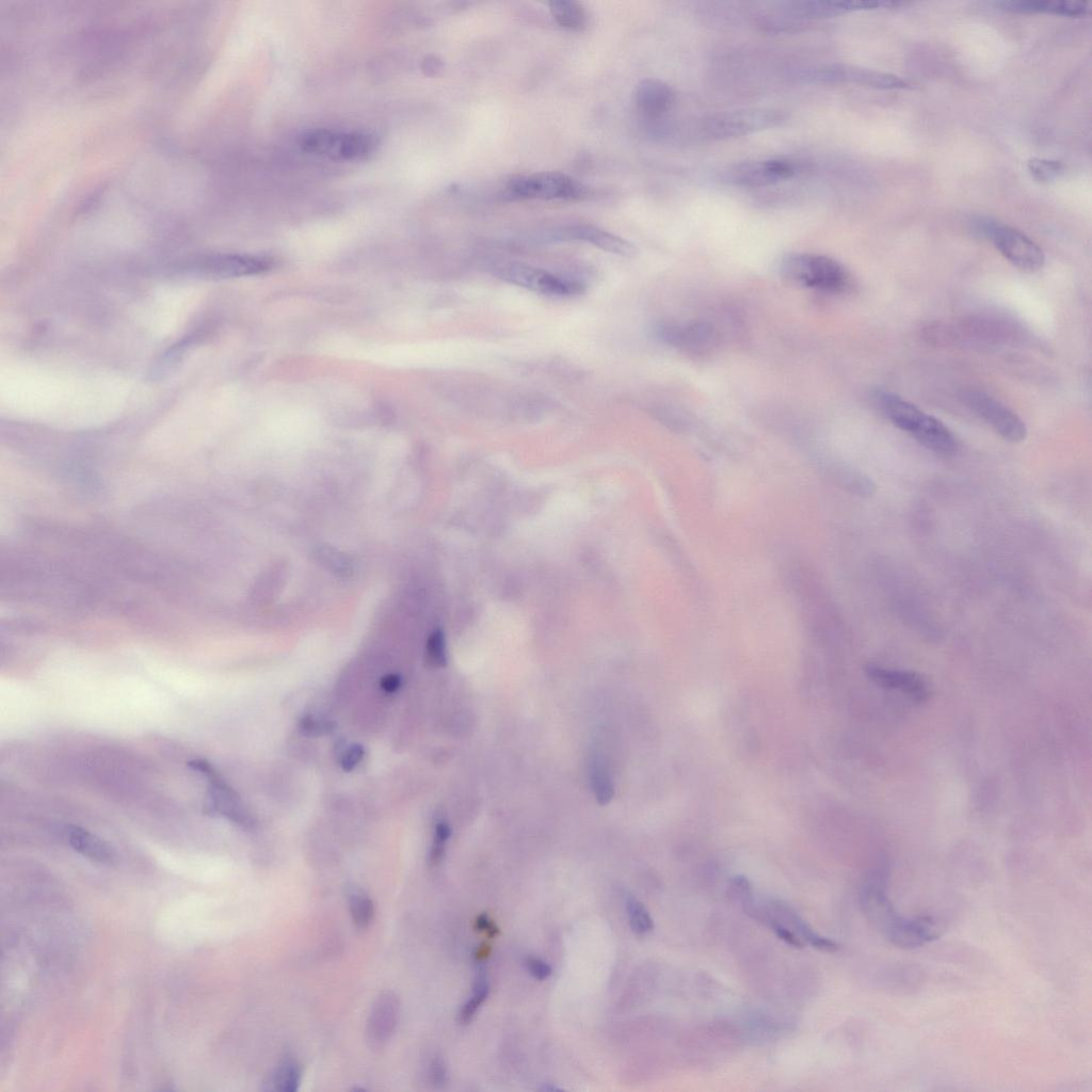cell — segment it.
<instances>
[{"instance_id":"27","label":"cell","mask_w":1092,"mask_h":1092,"mask_svg":"<svg viewBox=\"0 0 1092 1092\" xmlns=\"http://www.w3.org/2000/svg\"><path fill=\"white\" fill-rule=\"evenodd\" d=\"M352 920L359 928H366L372 923L375 915V906L371 898L364 892H352L349 897Z\"/></svg>"},{"instance_id":"38","label":"cell","mask_w":1092,"mask_h":1092,"mask_svg":"<svg viewBox=\"0 0 1092 1092\" xmlns=\"http://www.w3.org/2000/svg\"><path fill=\"white\" fill-rule=\"evenodd\" d=\"M323 729L325 728L321 727L319 722L314 720L312 717H305L301 721V730L304 733L316 735L323 731Z\"/></svg>"},{"instance_id":"31","label":"cell","mask_w":1092,"mask_h":1092,"mask_svg":"<svg viewBox=\"0 0 1092 1092\" xmlns=\"http://www.w3.org/2000/svg\"><path fill=\"white\" fill-rule=\"evenodd\" d=\"M300 1084V1070L292 1063L283 1066L277 1074L276 1086L277 1089L286 1092L297 1091Z\"/></svg>"},{"instance_id":"30","label":"cell","mask_w":1092,"mask_h":1092,"mask_svg":"<svg viewBox=\"0 0 1092 1092\" xmlns=\"http://www.w3.org/2000/svg\"><path fill=\"white\" fill-rule=\"evenodd\" d=\"M591 779L593 790L596 792L597 799L602 805L612 799L614 790L612 781H610L605 770L599 763H594L591 769Z\"/></svg>"},{"instance_id":"3","label":"cell","mask_w":1092,"mask_h":1092,"mask_svg":"<svg viewBox=\"0 0 1092 1092\" xmlns=\"http://www.w3.org/2000/svg\"><path fill=\"white\" fill-rule=\"evenodd\" d=\"M781 275L793 283L829 294L853 291L855 281L838 261L826 255L791 253L780 262Z\"/></svg>"},{"instance_id":"32","label":"cell","mask_w":1092,"mask_h":1092,"mask_svg":"<svg viewBox=\"0 0 1092 1092\" xmlns=\"http://www.w3.org/2000/svg\"><path fill=\"white\" fill-rule=\"evenodd\" d=\"M428 655L432 664L438 667L446 665L445 639L441 632H437L430 637Z\"/></svg>"},{"instance_id":"20","label":"cell","mask_w":1092,"mask_h":1092,"mask_svg":"<svg viewBox=\"0 0 1092 1092\" xmlns=\"http://www.w3.org/2000/svg\"><path fill=\"white\" fill-rule=\"evenodd\" d=\"M940 935V926L934 918H904L888 940L899 949L913 950L939 939Z\"/></svg>"},{"instance_id":"10","label":"cell","mask_w":1092,"mask_h":1092,"mask_svg":"<svg viewBox=\"0 0 1092 1092\" xmlns=\"http://www.w3.org/2000/svg\"><path fill=\"white\" fill-rule=\"evenodd\" d=\"M798 169L790 159L757 160L730 166L722 172L721 181L732 186L765 187L792 179Z\"/></svg>"},{"instance_id":"29","label":"cell","mask_w":1092,"mask_h":1092,"mask_svg":"<svg viewBox=\"0 0 1092 1092\" xmlns=\"http://www.w3.org/2000/svg\"><path fill=\"white\" fill-rule=\"evenodd\" d=\"M191 344V337L183 340L179 344L174 345L169 349L162 357V360L157 362L154 368L153 375L155 378H163L167 376L178 365L186 352L187 348Z\"/></svg>"},{"instance_id":"9","label":"cell","mask_w":1092,"mask_h":1092,"mask_svg":"<svg viewBox=\"0 0 1092 1092\" xmlns=\"http://www.w3.org/2000/svg\"><path fill=\"white\" fill-rule=\"evenodd\" d=\"M888 873L878 869L866 879L860 904L867 920L888 940L904 917L899 915L887 892Z\"/></svg>"},{"instance_id":"39","label":"cell","mask_w":1092,"mask_h":1092,"mask_svg":"<svg viewBox=\"0 0 1092 1092\" xmlns=\"http://www.w3.org/2000/svg\"><path fill=\"white\" fill-rule=\"evenodd\" d=\"M400 678L396 674H390V676L384 677L381 681V687L387 693H395L400 686Z\"/></svg>"},{"instance_id":"14","label":"cell","mask_w":1092,"mask_h":1092,"mask_svg":"<svg viewBox=\"0 0 1092 1092\" xmlns=\"http://www.w3.org/2000/svg\"><path fill=\"white\" fill-rule=\"evenodd\" d=\"M545 238L551 242H582L622 256H632L636 252L625 239L585 223L568 224L550 231Z\"/></svg>"},{"instance_id":"16","label":"cell","mask_w":1092,"mask_h":1092,"mask_svg":"<svg viewBox=\"0 0 1092 1092\" xmlns=\"http://www.w3.org/2000/svg\"><path fill=\"white\" fill-rule=\"evenodd\" d=\"M890 3L878 2H794L786 3L780 13L785 21H815L833 18L844 13L873 10L882 6H891Z\"/></svg>"},{"instance_id":"26","label":"cell","mask_w":1092,"mask_h":1092,"mask_svg":"<svg viewBox=\"0 0 1092 1092\" xmlns=\"http://www.w3.org/2000/svg\"><path fill=\"white\" fill-rule=\"evenodd\" d=\"M626 911H628L631 927L637 936L645 937L652 933L654 921L650 912L632 895L626 897Z\"/></svg>"},{"instance_id":"12","label":"cell","mask_w":1092,"mask_h":1092,"mask_svg":"<svg viewBox=\"0 0 1092 1092\" xmlns=\"http://www.w3.org/2000/svg\"><path fill=\"white\" fill-rule=\"evenodd\" d=\"M989 240L1004 258L1024 272H1036L1046 264V255L1030 237L998 223Z\"/></svg>"},{"instance_id":"6","label":"cell","mask_w":1092,"mask_h":1092,"mask_svg":"<svg viewBox=\"0 0 1092 1092\" xmlns=\"http://www.w3.org/2000/svg\"><path fill=\"white\" fill-rule=\"evenodd\" d=\"M507 191L513 199L544 201L581 200L587 194L580 182L558 172L517 176L509 182Z\"/></svg>"},{"instance_id":"13","label":"cell","mask_w":1092,"mask_h":1092,"mask_svg":"<svg viewBox=\"0 0 1092 1092\" xmlns=\"http://www.w3.org/2000/svg\"><path fill=\"white\" fill-rule=\"evenodd\" d=\"M653 335L657 341L695 356L706 355L717 344L714 329L705 323H660L653 328Z\"/></svg>"},{"instance_id":"17","label":"cell","mask_w":1092,"mask_h":1092,"mask_svg":"<svg viewBox=\"0 0 1092 1092\" xmlns=\"http://www.w3.org/2000/svg\"><path fill=\"white\" fill-rule=\"evenodd\" d=\"M765 908L770 918L788 927L805 945L809 944L814 949L826 953H834L840 950V945L837 942L816 933L789 904L772 899L765 905Z\"/></svg>"},{"instance_id":"18","label":"cell","mask_w":1092,"mask_h":1092,"mask_svg":"<svg viewBox=\"0 0 1092 1092\" xmlns=\"http://www.w3.org/2000/svg\"><path fill=\"white\" fill-rule=\"evenodd\" d=\"M866 674L876 685L901 690L914 702L924 703L930 698V687L918 673L870 665Z\"/></svg>"},{"instance_id":"7","label":"cell","mask_w":1092,"mask_h":1092,"mask_svg":"<svg viewBox=\"0 0 1092 1092\" xmlns=\"http://www.w3.org/2000/svg\"><path fill=\"white\" fill-rule=\"evenodd\" d=\"M799 78L809 84H853L882 90L911 88L907 80L896 75L847 66V64H830V66L807 69L799 73Z\"/></svg>"},{"instance_id":"2","label":"cell","mask_w":1092,"mask_h":1092,"mask_svg":"<svg viewBox=\"0 0 1092 1092\" xmlns=\"http://www.w3.org/2000/svg\"><path fill=\"white\" fill-rule=\"evenodd\" d=\"M780 111L767 109L720 112L683 127V139L720 141L769 130L784 121Z\"/></svg>"},{"instance_id":"19","label":"cell","mask_w":1092,"mask_h":1092,"mask_svg":"<svg viewBox=\"0 0 1092 1092\" xmlns=\"http://www.w3.org/2000/svg\"><path fill=\"white\" fill-rule=\"evenodd\" d=\"M636 104L642 115L656 120L663 118L676 103L674 90L660 79H646L636 90Z\"/></svg>"},{"instance_id":"21","label":"cell","mask_w":1092,"mask_h":1092,"mask_svg":"<svg viewBox=\"0 0 1092 1092\" xmlns=\"http://www.w3.org/2000/svg\"><path fill=\"white\" fill-rule=\"evenodd\" d=\"M67 835L69 844L78 854L103 864L115 861V849L98 835L80 827H71Z\"/></svg>"},{"instance_id":"1","label":"cell","mask_w":1092,"mask_h":1092,"mask_svg":"<svg viewBox=\"0 0 1092 1092\" xmlns=\"http://www.w3.org/2000/svg\"><path fill=\"white\" fill-rule=\"evenodd\" d=\"M873 399L875 406L895 427L907 432L929 451L942 456L957 453L959 444L954 433L934 416L889 392L877 391Z\"/></svg>"},{"instance_id":"5","label":"cell","mask_w":1092,"mask_h":1092,"mask_svg":"<svg viewBox=\"0 0 1092 1092\" xmlns=\"http://www.w3.org/2000/svg\"><path fill=\"white\" fill-rule=\"evenodd\" d=\"M492 275L543 296L569 298L585 292L586 285L571 276L518 262H502L490 266Z\"/></svg>"},{"instance_id":"24","label":"cell","mask_w":1092,"mask_h":1092,"mask_svg":"<svg viewBox=\"0 0 1092 1092\" xmlns=\"http://www.w3.org/2000/svg\"><path fill=\"white\" fill-rule=\"evenodd\" d=\"M554 20L562 28L582 30L587 25V13L580 3L571 0H559L549 4Z\"/></svg>"},{"instance_id":"36","label":"cell","mask_w":1092,"mask_h":1092,"mask_svg":"<svg viewBox=\"0 0 1092 1092\" xmlns=\"http://www.w3.org/2000/svg\"><path fill=\"white\" fill-rule=\"evenodd\" d=\"M476 929L493 938L500 934V929L489 919L488 915L481 914L475 922Z\"/></svg>"},{"instance_id":"25","label":"cell","mask_w":1092,"mask_h":1092,"mask_svg":"<svg viewBox=\"0 0 1092 1092\" xmlns=\"http://www.w3.org/2000/svg\"><path fill=\"white\" fill-rule=\"evenodd\" d=\"M490 993V985L485 970H479L477 979L474 986V991L471 999L465 1003L459 1014V1022L462 1025H467L474 1019L477 1010L488 999Z\"/></svg>"},{"instance_id":"4","label":"cell","mask_w":1092,"mask_h":1092,"mask_svg":"<svg viewBox=\"0 0 1092 1092\" xmlns=\"http://www.w3.org/2000/svg\"><path fill=\"white\" fill-rule=\"evenodd\" d=\"M300 149L308 154L326 157L336 162H362L379 147V138L366 132H334L314 128L298 138Z\"/></svg>"},{"instance_id":"8","label":"cell","mask_w":1092,"mask_h":1092,"mask_svg":"<svg viewBox=\"0 0 1092 1092\" xmlns=\"http://www.w3.org/2000/svg\"><path fill=\"white\" fill-rule=\"evenodd\" d=\"M962 403L989 425L1000 437L1011 443L1023 442L1027 427L1020 417L998 399L975 390L963 391Z\"/></svg>"},{"instance_id":"33","label":"cell","mask_w":1092,"mask_h":1092,"mask_svg":"<svg viewBox=\"0 0 1092 1092\" xmlns=\"http://www.w3.org/2000/svg\"><path fill=\"white\" fill-rule=\"evenodd\" d=\"M526 966L529 973L538 979V981H545V979H548L552 975V968L549 963L540 958H528Z\"/></svg>"},{"instance_id":"23","label":"cell","mask_w":1092,"mask_h":1092,"mask_svg":"<svg viewBox=\"0 0 1092 1092\" xmlns=\"http://www.w3.org/2000/svg\"><path fill=\"white\" fill-rule=\"evenodd\" d=\"M397 1010L396 1000L391 995H385L379 1000L372 1016V1022L369 1024L371 1026V1035L378 1042L387 1039L392 1033Z\"/></svg>"},{"instance_id":"15","label":"cell","mask_w":1092,"mask_h":1092,"mask_svg":"<svg viewBox=\"0 0 1092 1092\" xmlns=\"http://www.w3.org/2000/svg\"><path fill=\"white\" fill-rule=\"evenodd\" d=\"M270 261L262 258H254L247 255L222 254L210 256L196 265L191 270L199 275L215 278H234L255 275L267 270Z\"/></svg>"},{"instance_id":"22","label":"cell","mask_w":1092,"mask_h":1092,"mask_svg":"<svg viewBox=\"0 0 1092 1092\" xmlns=\"http://www.w3.org/2000/svg\"><path fill=\"white\" fill-rule=\"evenodd\" d=\"M1006 11L1017 13H1047L1079 18L1086 15L1088 5L1079 2H1041V0H1011V2L999 3Z\"/></svg>"},{"instance_id":"35","label":"cell","mask_w":1092,"mask_h":1092,"mask_svg":"<svg viewBox=\"0 0 1092 1092\" xmlns=\"http://www.w3.org/2000/svg\"><path fill=\"white\" fill-rule=\"evenodd\" d=\"M430 1078L433 1085L442 1086L446 1083L447 1070L444 1062L440 1057L433 1059L430 1068Z\"/></svg>"},{"instance_id":"37","label":"cell","mask_w":1092,"mask_h":1092,"mask_svg":"<svg viewBox=\"0 0 1092 1092\" xmlns=\"http://www.w3.org/2000/svg\"><path fill=\"white\" fill-rule=\"evenodd\" d=\"M444 64L441 59L436 56H427L423 60L422 70L428 76H437L443 71Z\"/></svg>"},{"instance_id":"28","label":"cell","mask_w":1092,"mask_h":1092,"mask_svg":"<svg viewBox=\"0 0 1092 1092\" xmlns=\"http://www.w3.org/2000/svg\"><path fill=\"white\" fill-rule=\"evenodd\" d=\"M1029 170L1036 181L1049 183L1063 173L1064 165L1057 160L1032 158L1029 162Z\"/></svg>"},{"instance_id":"34","label":"cell","mask_w":1092,"mask_h":1092,"mask_svg":"<svg viewBox=\"0 0 1092 1092\" xmlns=\"http://www.w3.org/2000/svg\"><path fill=\"white\" fill-rule=\"evenodd\" d=\"M363 758L364 748L360 745L352 746L344 754V757L342 759V766L345 770H347V772H350V770L357 767V765L362 761Z\"/></svg>"},{"instance_id":"11","label":"cell","mask_w":1092,"mask_h":1092,"mask_svg":"<svg viewBox=\"0 0 1092 1092\" xmlns=\"http://www.w3.org/2000/svg\"><path fill=\"white\" fill-rule=\"evenodd\" d=\"M188 765L210 781V789H208L204 807L206 814L222 815L240 826L250 825V818L238 795L224 782L210 763L204 760H195Z\"/></svg>"}]
</instances>
